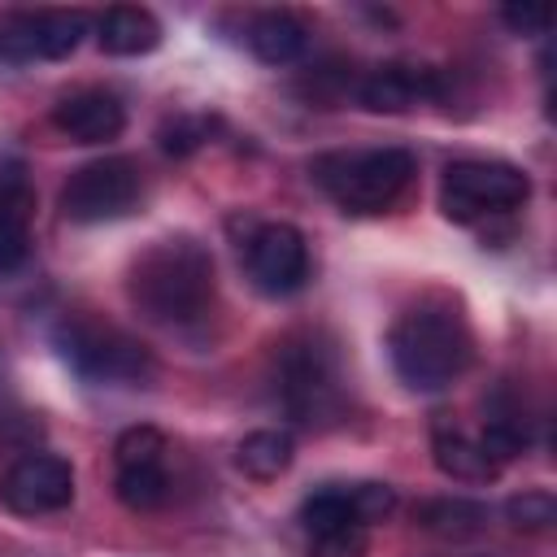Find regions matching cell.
<instances>
[{
  "mask_svg": "<svg viewBox=\"0 0 557 557\" xmlns=\"http://www.w3.org/2000/svg\"><path fill=\"white\" fill-rule=\"evenodd\" d=\"M244 270L257 292L292 296L309 283V244L287 222H261L244 239Z\"/></svg>",
  "mask_w": 557,
  "mask_h": 557,
  "instance_id": "9",
  "label": "cell"
},
{
  "mask_svg": "<svg viewBox=\"0 0 557 557\" xmlns=\"http://www.w3.org/2000/svg\"><path fill=\"white\" fill-rule=\"evenodd\" d=\"M61 357L87 379V383H144L152 379V357L139 339H131L122 326L96 322V318H65L57 331Z\"/></svg>",
  "mask_w": 557,
  "mask_h": 557,
  "instance_id": "4",
  "label": "cell"
},
{
  "mask_svg": "<svg viewBox=\"0 0 557 557\" xmlns=\"http://www.w3.org/2000/svg\"><path fill=\"white\" fill-rule=\"evenodd\" d=\"M444 96V78L440 70H426V65H379L361 78L357 87V100L370 109V113H405L422 100H440Z\"/></svg>",
  "mask_w": 557,
  "mask_h": 557,
  "instance_id": "11",
  "label": "cell"
},
{
  "mask_svg": "<svg viewBox=\"0 0 557 557\" xmlns=\"http://www.w3.org/2000/svg\"><path fill=\"white\" fill-rule=\"evenodd\" d=\"M278 392L296 422L326 426L344 409V387L335 370V352L318 339H292L278 361Z\"/></svg>",
  "mask_w": 557,
  "mask_h": 557,
  "instance_id": "6",
  "label": "cell"
},
{
  "mask_svg": "<svg viewBox=\"0 0 557 557\" xmlns=\"http://www.w3.org/2000/svg\"><path fill=\"white\" fill-rule=\"evenodd\" d=\"M505 513H509V522H513V527L544 531V527L557 518V500H553L548 492H522V496H513V500L505 505Z\"/></svg>",
  "mask_w": 557,
  "mask_h": 557,
  "instance_id": "22",
  "label": "cell"
},
{
  "mask_svg": "<svg viewBox=\"0 0 557 557\" xmlns=\"http://www.w3.org/2000/svg\"><path fill=\"white\" fill-rule=\"evenodd\" d=\"M352 496H357V513L366 527L396 509V492L387 483H352Z\"/></svg>",
  "mask_w": 557,
  "mask_h": 557,
  "instance_id": "23",
  "label": "cell"
},
{
  "mask_svg": "<svg viewBox=\"0 0 557 557\" xmlns=\"http://www.w3.org/2000/svg\"><path fill=\"white\" fill-rule=\"evenodd\" d=\"M157 44H161V22L148 9L117 4L100 17V48L109 57H139V52H152Z\"/></svg>",
  "mask_w": 557,
  "mask_h": 557,
  "instance_id": "16",
  "label": "cell"
},
{
  "mask_svg": "<svg viewBox=\"0 0 557 557\" xmlns=\"http://www.w3.org/2000/svg\"><path fill=\"white\" fill-rule=\"evenodd\" d=\"M139 165L131 157H100L78 165L61 187V213L70 222H113L139 205Z\"/></svg>",
  "mask_w": 557,
  "mask_h": 557,
  "instance_id": "7",
  "label": "cell"
},
{
  "mask_svg": "<svg viewBox=\"0 0 557 557\" xmlns=\"http://www.w3.org/2000/svg\"><path fill=\"white\" fill-rule=\"evenodd\" d=\"M0 57L13 65L39 57V9H17L0 17Z\"/></svg>",
  "mask_w": 557,
  "mask_h": 557,
  "instance_id": "20",
  "label": "cell"
},
{
  "mask_svg": "<svg viewBox=\"0 0 557 557\" xmlns=\"http://www.w3.org/2000/svg\"><path fill=\"white\" fill-rule=\"evenodd\" d=\"M30 218L35 191L22 165L0 170V274H13L30 257Z\"/></svg>",
  "mask_w": 557,
  "mask_h": 557,
  "instance_id": "14",
  "label": "cell"
},
{
  "mask_svg": "<svg viewBox=\"0 0 557 557\" xmlns=\"http://www.w3.org/2000/svg\"><path fill=\"white\" fill-rule=\"evenodd\" d=\"M500 17H505V26L518 30V35H544V30H548V9H544V4H509Z\"/></svg>",
  "mask_w": 557,
  "mask_h": 557,
  "instance_id": "24",
  "label": "cell"
},
{
  "mask_svg": "<svg viewBox=\"0 0 557 557\" xmlns=\"http://www.w3.org/2000/svg\"><path fill=\"white\" fill-rule=\"evenodd\" d=\"M531 178L509 161H453L440 178V209L448 222H483L496 213L522 209Z\"/></svg>",
  "mask_w": 557,
  "mask_h": 557,
  "instance_id": "5",
  "label": "cell"
},
{
  "mask_svg": "<svg viewBox=\"0 0 557 557\" xmlns=\"http://www.w3.org/2000/svg\"><path fill=\"white\" fill-rule=\"evenodd\" d=\"M418 522H422V531H431L440 540H470L483 531L487 509L466 496H435V500L418 505Z\"/></svg>",
  "mask_w": 557,
  "mask_h": 557,
  "instance_id": "17",
  "label": "cell"
},
{
  "mask_svg": "<svg viewBox=\"0 0 557 557\" xmlns=\"http://www.w3.org/2000/svg\"><path fill=\"white\" fill-rule=\"evenodd\" d=\"M87 35V17L74 9H39V61L70 57Z\"/></svg>",
  "mask_w": 557,
  "mask_h": 557,
  "instance_id": "19",
  "label": "cell"
},
{
  "mask_svg": "<svg viewBox=\"0 0 557 557\" xmlns=\"http://www.w3.org/2000/svg\"><path fill=\"white\" fill-rule=\"evenodd\" d=\"M366 548H370V527L361 522L309 531V557H366Z\"/></svg>",
  "mask_w": 557,
  "mask_h": 557,
  "instance_id": "21",
  "label": "cell"
},
{
  "mask_svg": "<svg viewBox=\"0 0 557 557\" xmlns=\"http://www.w3.org/2000/svg\"><path fill=\"white\" fill-rule=\"evenodd\" d=\"M131 305L161 331H200L213 318L218 283H213V257L191 235H170L148 244L126 278Z\"/></svg>",
  "mask_w": 557,
  "mask_h": 557,
  "instance_id": "1",
  "label": "cell"
},
{
  "mask_svg": "<svg viewBox=\"0 0 557 557\" xmlns=\"http://www.w3.org/2000/svg\"><path fill=\"white\" fill-rule=\"evenodd\" d=\"M113 492L135 513H152L170 500V444L157 426H131L117 435Z\"/></svg>",
  "mask_w": 557,
  "mask_h": 557,
  "instance_id": "8",
  "label": "cell"
},
{
  "mask_svg": "<svg viewBox=\"0 0 557 557\" xmlns=\"http://www.w3.org/2000/svg\"><path fill=\"white\" fill-rule=\"evenodd\" d=\"M318 187L344 213H383L400 200L413 178V152L405 148H361V152H326L313 161Z\"/></svg>",
  "mask_w": 557,
  "mask_h": 557,
  "instance_id": "3",
  "label": "cell"
},
{
  "mask_svg": "<svg viewBox=\"0 0 557 557\" xmlns=\"http://www.w3.org/2000/svg\"><path fill=\"white\" fill-rule=\"evenodd\" d=\"M309 44V26L287 13V9H265V13H252L248 22V48L265 61V65H292Z\"/></svg>",
  "mask_w": 557,
  "mask_h": 557,
  "instance_id": "15",
  "label": "cell"
},
{
  "mask_svg": "<svg viewBox=\"0 0 557 557\" xmlns=\"http://www.w3.org/2000/svg\"><path fill=\"white\" fill-rule=\"evenodd\" d=\"M431 453H435V466L457 479V483H487L500 474V461L487 453L483 435L479 431H466L457 418L440 413L431 422Z\"/></svg>",
  "mask_w": 557,
  "mask_h": 557,
  "instance_id": "13",
  "label": "cell"
},
{
  "mask_svg": "<svg viewBox=\"0 0 557 557\" xmlns=\"http://www.w3.org/2000/svg\"><path fill=\"white\" fill-rule=\"evenodd\" d=\"M392 370L413 392H440L457 383L474 361V335L453 305L422 300L405 309L387 335Z\"/></svg>",
  "mask_w": 557,
  "mask_h": 557,
  "instance_id": "2",
  "label": "cell"
},
{
  "mask_svg": "<svg viewBox=\"0 0 557 557\" xmlns=\"http://www.w3.org/2000/svg\"><path fill=\"white\" fill-rule=\"evenodd\" d=\"M0 500H4V509L22 513V518L57 513L74 500V470L57 453H26L0 479Z\"/></svg>",
  "mask_w": 557,
  "mask_h": 557,
  "instance_id": "10",
  "label": "cell"
},
{
  "mask_svg": "<svg viewBox=\"0 0 557 557\" xmlns=\"http://www.w3.org/2000/svg\"><path fill=\"white\" fill-rule=\"evenodd\" d=\"M52 126L61 135H70L74 144H104V139H117L122 126H126V109L113 91L104 87H83V91H70L57 100L52 109Z\"/></svg>",
  "mask_w": 557,
  "mask_h": 557,
  "instance_id": "12",
  "label": "cell"
},
{
  "mask_svg": "<svg viewBox=\"0 0 557 557\" xmlns=\"http://www.w3.org/2000/svg\"><path fill=\"white\" fill-rule=\"evenodd\" d=\"M235 466H239L248 479H257V483L278 479V474L292 466V435H287V431H270V426L244 435L239 448H235Z\"/></svg>",
  "mask_w": 557,
  "mask_h": 557,
  "instance_id": "18",
  "label": "cell"
}]
</instances>
